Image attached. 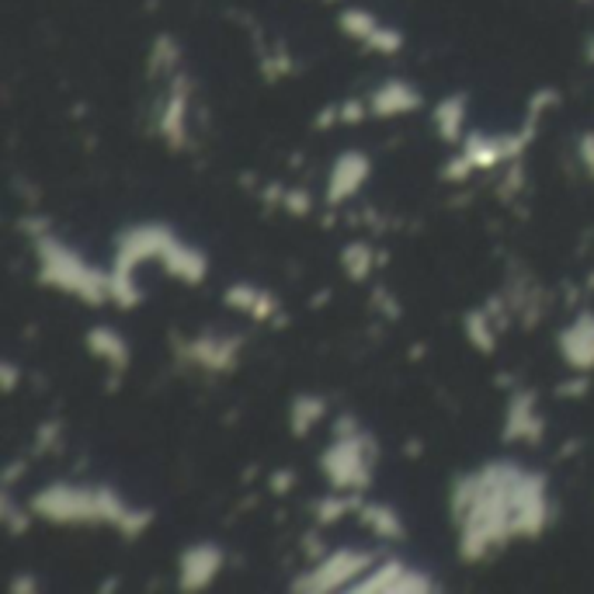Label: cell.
Segmentation results:
<instances>
[{"label": "cell", "instance_id": "6da1fadb", "mask_svg": "<svg viewBox=\"0 0 594 594\" xmlns=\"http://www.w3.org/2000/svg\"><path fill=\"white\" fill-rule=\"evenodd\" d=\"M32 512L56 525H98L108 522L122 535L136 539L154 522L150 507H129L111 487H73V484H49L32 497Z\"/></svg>", "mask_w": 594, "mask_h": 594}, {"label": "cell", "instance_id": "7a4b0ae2", "mask_svg": "<svg viewBox=\"0 0 594 594\" xmlns=\"http://www.w3.org/2000/svg\"><path fill=\"white\" fill-rule=\"evenodd\" d=\"M36 254H39V278L46 286L70 293L91 306H101L111 299V281L105 271L91 268L77 250L60 244L56 237H36Z\"/></svg>", "mask_w": 594, "mask_h": 594}, {"label": "cell", "instance_id": "3957f363", "mask_svg": "<svg viewBox=\"0 0 594 594\" xmlns=\"http://www.w3.org/2000/svg\"><path fill=\"white\" fill-rule=\"evenodd\" d=\"M320 466L337 491L358 494L369 487V479H373V442L362 432L337 435L334 445L320 456Z\"/></svg>", "mask_w": 594, "mask_h": 594}, {"label": "cell", "instance_id": "277c9868", "mask_svg": "<svg viewBox=\"0 0 594 594\" xmlns=\"http://www.w3.org/2000/svg\"><path fill=\"white\" fill-rule=\"evenodd\" d=\"M383 553H369V550H337V553H324L317 560V567L303 574L299 584H293L296 591H337V587H352V581H362L376 567V560Z\"/></svg>", "mask_w": 594, "mask_h": 594}, {"label": "cell", "instance_id": "5b68a950", "mask_svg": "<svg viewBox=\"0 0 594 594\" xmlns=\"http://www.w3.org/2000/svg\"><path fill=\"white\" fill-rule=\"evenodd\" d=\"M546 432L543 414L535 410V393H515L512 404H507V417H504V438L507 442H528L539 445Z\"/></svg>", "mask_w": 594, "mask_h": 594}, {"label": "cell", "instance_id": "8992f818", "mask_svg": "<svg viewBox=\"0 0 594 594\" xmlns=\"http://www.w3.org/2000/svg\"><path fill=\"white\" fill-rule=\"evenodd\" d=\"M222 571V550L212 543H198L181 553V591H202Z\"/></svg>", "mask_w": 594, "mask_h": 594}, {"label": "cell", "instance_id": "52a82bcc", "mask_svg": "<svg viewBox=\"0 0 594 594\" xmlns=\"http://www.w3.org/2000/svg\"><path fill=\"white\" fill-rule=\"evenodd\" d=\"M369 178V157L358 154V150H348L334 160V171H330V181H327V202L337 206L345 202V198H352L362 181Z\"/></svg>", "mask_w": 594, "mask_h": 594}, {"label": "cell", "instance_id": "ba28073f", "mask_svg": "<svg viewBox=\"0 0 594 594\" xmlns=\"http://www.w3.org/2000/svg\"><path fill=\"white\" fill-rule=\"evenodd\" d=\"M556 345L571 369H594V314H581L567 330L556 337Z\"/></svg>", "mask_w": 594, "mask_h": 594}, {"label": "cell", "instance_id": "9c48e42d", "mask_svg": "<svg viewBox=\"0 0 594 594\" xmlns=\"http://www.w3.org/2000/svg\"><path fill=\"white\" fill-rule=\"evenodd\" d=\"M237 352H240V337H219V334H202L198 341H191L188 358L202 369H234L237 365Z\"/></svg>", "mask_w": 594, "mask_h": 594}, {"label": "cell", "instance_id": "30bf717a", "mask_svg": "<svg viewBox=\"0 0 594 594\" xmlns=\"http://www.w3.org/2000/svg\"><path fill=\"white\" fill-rule=\"evenodd\" d=\"M420 105V91L414 88V83L407 80H386L383 88H376V95L369 98V108L376 111V116L389 119V116H407V111H414Z\"/></svg>", "mask_w": 594, "mask_h": 594}, {"label": "cell", "instance_id": "8fae6325", "mask_svg": "<svg viewBox=\"0 0 594 594\" xmlns=\"http://www.w3.org/2000/svg\"><path fill=\"white\" fill-rule=\"evenodd\" d=\"M188 95H191V83H188V77H175V80H171V91H167V111H164V122H160L164 139H171L175 147H181V143H185Z\"/></svg>", "mask_w": 594, "mask_h": 594}, {"label": "cell", "instance_id": "7c38bea8", "mask_svg": "<svg viewBox=\"0 0 594 594\" xmlns=\"http://www.w3.org/2000/svg\"><path fill=\"white\" fill-rule=\"evenodd\" d=\"M226 306L230 309H240V314H250L254 320H271L275 317V296L268 293H258L254 286H247V281H237V286L226 289Z\"/></svg>", "mask_w": 594, "mask_h": 594}, {"label": "cell", "instance_id": "4fadbf2b", "mask_svg": "<svg viewBox=\"0 0 594 594\" xmlns=\"http://www.w3.org/2000/svg\"><path fill=\"white\" fill-rule=\"evenodd\" d=\"M383 24L386 21L369 8H345L341 14H337V28H341L348 39H355L365 49H369V42L383 32Z\"/></svg>", "mask_w": 594, "mask_h": 594}, {"label": "cell", "instance_id": "5bb4252c", "mask_svg": "<svg viewBox=\"0 0 594 594\" xmlns=\"http://www.w3.org/2000/svg\"><path fill=\"white\" fill-rule=\"evenodd\" d=\"M88 348L91 355H98L105 365H111V369H126L129 365V345H126V337L119 330H111V327H95L88 334Z\"/></svg>", "mask_w": 594, "mask_h": 594}, {"label": "cell", "instance_id": "9a60e30c", "mask_svg": "<svg viewBox=\"0 0 594 594\" xmlns=\"http://www.w3.org/2000/svg\"><path fill=\"white\" fill-rule=\"evenodd\" d=\"M358 518L365 528H373L383 539H404V525L396 518V512L389 504H379V501H362L358 504Z\"/></svg>", "mask_w": 594, "mask_h": 594}, {"label": "cell", "instance_id": "2e32d148", "mask_svg": "<svg viewBox=\"0 0 594 594\" xmlns=\"http://www.w3.org/2000/svg\"><path fill=\"white\" fill-rule=\"evenodd\" d=\"M466 95H452L445 101H438L435 108V126L445 143H459L463 139V122H466Z\"/></svg>", "mask_w": 594, "mask_h": 594}, {"label": "cell", "instance_id": "e0dca14e", "mask_svg": "<svg viewBox=\"0 0 594 594\" xmlns=\"http://www.w3.org/2000/svg\"><path fill=\"white\" fill-rule=\"evenodd\" d=\"M324 414H327V404L320 400V396H314V393L296 396L293 414H289V428H293V435H296V438L309 435V432L317 428V420H320Z\"/></svg>", "mask_w": 594, "mask_h": 594}, {"label": "cell", "instance_id": "ac0fdd59", "mask_svg": "<svg viewBox=\"0 0 594 594\" xmlns=\"http://www.w3.org/2000/svg\"><path fill=\"white\" fill-rule=\"evenodd\" d=\"M466 337H469V345L476 352L491 355L497 348V320H491L484 309H476V314L466 317Z\"/></svg>", "mask_w": 594, "mask_h": 594}, {"label": "cell", "instance_id": "d6986e66", "mask_svg": "<svg viewBox=\"0 0 594 594\" xmlns=\"http://www.w3.org/2000/svg\"><path fill=\"white\" fill-rule=\"evenodd\" d=\"M181 63V49L171 36H157L154 39V52H150V73H167V77H175Z\"/></svg>", "mask_w": 594, "mask_h": 594}, {"label": "cell", "instance_id": "ffe728a7", "mask_svg": "<svg viewBox=\"0 0 594 594\" xmlns=\"http://www.w3.org/2000/svg\"><path fill=\"white\" fill-rule=\"evenodd\" d=\"M358 504H362V497H355V494H348V497H324L314 512H317V522L320 525H330V522H337V518H345V515H352V512H358Z\"/></svg>", "mask_w": 594, "mask_h": 594}, {"label": "cell", "instance_id": "44dd1931", "mask_svg": "<svg viewBox=\"0 0 594 594\" xmlns=\"http://www.w3.org/2000/svg\"><path fill=\"white\" fill-rule=\"evenodd\" d=\"M341 265L348 271V278H365L373 271V247L369 244H348L345 254H341Z\"/></svg>", "mask_w": 594, "mask_h": 594}, {"label": "cell", "instance_id": "7402d4cb", "mask_svg": "<svg viewBox=\"0 0 594 594\" xmlns=\"http://www.w3.org/2000/svg\"><path fill=\"white\" fill-rule=\"evenodd\" d=\"M4 518H8V528L18 535V532H24L28 528V515H18V507L4 497Z\"/></svg>", "mask_w": 594, "mask_h": 594}, {"label": "cell", "instance_id": "603a6c76", "mask_svg": "<svg viewBox=\"0 0 594 594\" xmlns=\"http://www.w3.org/2000/svg\"><path fill=\"white\" fill-rule=\"evenodd\" d=\"M286 206H289L293 216H306V212H309V195H303V191L296 188V191L286 195Z\"/></svg>", "mask_w": 594, "mask_h": 594}, {"label": "cell", "instance_id": "cb8c5ba5", "mask_svg": "<svg viewBox=\"0 0 594 594\" xmlns=\"http://www.w3.org/2000/svg\"><path fill=\"white\" fill-rule=\"evenodd\" d=\"M581 160H584V167H587V175L594 178V132H587V136L581 139Z\"/></svg>", "mask_w": 594, "mask_h": 594}, {"label": "cell", "instance_id": "d4e9b609", "mask_svg": "<svg viewBox=\"0 0 594 594\" xmlns=\"http://www.w3.org/2000/svg\"><path fill=\"white\" fill-rule=\"evenodd\" d=\"M337 111H341V122H362L365 119V105L362 101H348V105H341Z\"/></svg>", "mask_w": 594, "mask_h": 594}, {"label": "cell", "instance_id": "484cf974", "mask_svg": "<svg viewBox=\"0 0 594 594\" xmlns=\"http://www.w3.org/2000/svg\"><path fill=\"white\" fill-rule=\"evenodd\" d=\"M293 484H296V476H293L289 469H281V473H275V476H271V491H278V494H286Z\"/></svg>", "mask_w": 594, "mask_h": 594}, {"label": "cell", "instance_id": "4316f807", "mask_svg": "<svg viewBox=\"0 0 594 594\" xmlns=\"http://www.w3.org/2000/svg\"><path fill=\"white\" fill-rule=\"evenodd\" d=\"M560 396H584L587 393V379H574V383H563L560 389H556Z\"/></svg>", "mask_w": 594, "mask_h": 594}, {"label": "cell", "instance_id": "83f0119b", "mask_svg": "<svg viewBox=\"0 0 594 594\" xmlns=\"http://www.w3.org/2000/svg\"><path fill=\"white\" fill-rule=\"evenodd\" d=\"M14 383H18V373H14V365H11V362H4V389L11 393V389H14Z\"/></svg>", "mask_w": 594, "mask_h": 594}, {"label": "cell", "instance_id": "f1b7e54d", "mask_svg": "<svg viewBox=\"0 0 594 594\" xmlns=\"http://www.w3.org/2000/svg\"><path fill=\"white\" fill-rule=\"evenodd\" d=\"M584 4H587V0H584Z\"/></svg>", "mask_w": 594, "mask_h": 594}]
</instances>
